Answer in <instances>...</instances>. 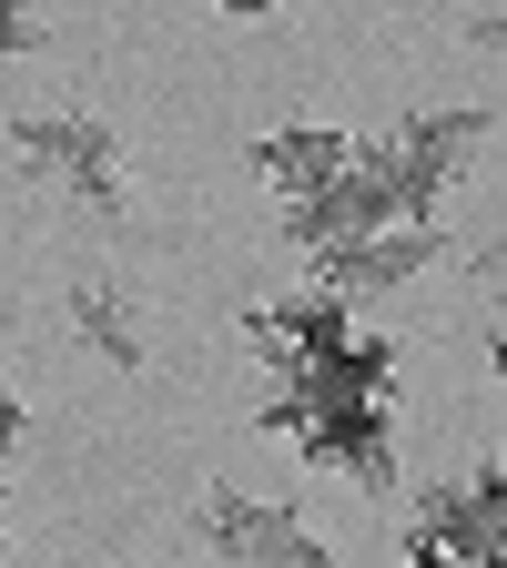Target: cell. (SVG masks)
Wrapping results in <instances>:
<instances>
[{
    "instance_id": "cell-1",
    "label": "cell",
    "mask_w": 507,
    "mask_h": 568,
    "mask_svg": "<svg viewBox=\"0 0 507 568\" xmlns=\"http://www.w3.org/2000/svg\"><path fill=\"white\" fill-rule=\"evenodd\" d=\"M264 437H284L305 467L345 477V487H366L386 497L396 487V396H315V386H274L254 406Z\"/></svg>"
},
{
    "instance_id": "cell-2",
    "label": "cell",
    "mask_w": 507,
    "mask_h": 568,
    "mask_svg": "<svg viewBox=\"0 0 507 568\" xmlns=\"http://www.w3.org/2000/svg\"><path fill=\"white\" fill-rule=\"evenodd\" d=\"M11 153H21V183L82 203V213H132V153L102 112H11Z\"/></svg>"
},
{
    "instance_id": "cell-3",
    "label": "cell",
    "mask_w": 507,
    "mask_h": 568,
    "mask_svg": "<svg viewBox=\"0 0 507 568\" xmlns=\"http://www.w3.org/2000/svg\"><path fill=\"white\" fill-rule=\"evenodd\" d=\"M477 142H487V112H477V102H426V112H406L386 142H355V163L386 183V203L406 213V224H437V203H447V183L477 163Z\"/></svg>"
},
{
    "instance_id": "cell-4",
    "label": "cell",
    "mask_w": 507,
    "mask_h": 568,
    "mask_svg": "<svg viewBox=\"0 0 507 568\" xmlns=\"http://www.w3.org/2000/svg\"><path fill=\"white\" fill-rule=\"evenodd\" d=\"M193 538H203V558H213V568H335V548H325L295 508L254 497V487H203Z\"/></svg>"
},
{
    "instance_id": "cell-5",
    "label": "cell",
    "mask_w": 507,
    "mask_h": 568,
    "mask_svg": "<svg viewBox=\"0 0 507 568\" xmlns=\"http://www.w3.org/2000/svg\"><path fill=\"white\" fill-rule=\"evenodd\" d=\"M406 568H507V477L477 467L406 518Z\"/></svg>"
},
{
    "instance_id": "cell-6",
    "label": "cell",
    "mask_w": 507,
    "mask_h": 568,
    "mask_svg": "<svg viewBox=\"0 0 507 568\" xmlns=\"http://www.w3.org/2000/svg\"><path fill=\"white\" fill-rule=\"evenodd\" d=\"M437 254H447L437 224H386V234H355V244L305 254V274H315V295H335L345 315H366L376 295H396V284H416V274H437Z\"/></svg>"
},
{
    "instance_id": "cell-7",
    "label": "cell",
    "mask_w": 507,
    "mask_h": 568,
    "mask_svg": "<svg viewBox=\"0 0 507 568\" xmlns=\"http://www.w3.org/2000/svg\"><path fill=\"white\" fill-rule=\"evenodd\" d=\"M345 335H355V315L335 295H315V284H305V295H274V305H244V345L274 366V386L284 376H315Z\"/></svg>"
},
{
    "instance_id": "cell-8",
    "label": "cell",
    "mask_w": 507,
    "mask_h": 568,
    "mask_svg": "<svg viewBox=\"0 0 507 568\" xmlns=\"http://www.w3.org/2000/svg\"><path fill=\"white\" fill-rule=\"evenodd\" d=\"M345 163H355V132H335V122H284V132L254 142V173H264V193H274L284 213H305Z\"/></svg>"
},
{
    "instance_id": "cell-9",
    "label": "cell",
    "mask_w": 507,
    "mask_h": 568,
    "mask_svg": "<svg viewBox=\"0 0 507 568\" xmlns=\"http://www.w3.org/2000/svg\"><path fill=\"white\" fill-rule=\"evenodd\" d=\"M71 345L92 355V366H142V315H132V295L122 284H102V274H82L71 284Z\"/></svg>"
},
{
    "instance_id": "cell-10",
    "label": "cell",
    "mask_w": 507,
    "mask_h": 568,
    "mask_svg": "<svg viewBox=\"0 0 507 568\" xmlns=\"http://www.w3.org/2000/svg\"><path fill=\"white\" fill-rule=\"evenodd\" d=\"M21 51H41V11L31 0H0V61H21Z\"/></svg>"
},
{
    "instance_id": "cell-11",
    "label": "cell",
    "mask_w": 507,
    "mask_h": 568,
    "mask_svg": "<svg viewBox=\"0 0 507 568\" xmlns=\"http://www.w3.org/2000/svg\"><path fill=\"white\" fill-rule=\"evenodd\" d=\"M31 447V406L21 396H0V497H11V457Z\"/></svg>"
},
{
    "instance_id": "cell-12",
    "label": "cell",
    "mask_w": 507,
    "mask_h": 568,
    "mask_svg": "<svg viewBox=\"0 0 507 568\" xmlns=\"http://www.w3.org/2000/svg\"><path fill=\"white\" fill-rule=\"evenodd\" d=\"M213 11H234V21H264V11H284V0H213Z\"/></svg>"
}]
</instances>
